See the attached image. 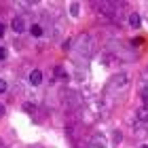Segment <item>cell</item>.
Wrapping results in <instances>:
<instances>
[{
    "mask_svg": "<svg viewBox=\"0 0 148 148\" xmlns=\"http://www.w3.org/2000/svg\"><path fill=\"white\" fill-rule=\"evenodd\" d=\"M93 142H95V146H102V144H104V140H102V138H99V136H97L95 140H93Z\"/></svg>",
    "mask_w": 148,
    "mask_h": 148,
    "instance_id": "cell-13",
    "label": "cell"
},
{
    "mask_svg": "<svg viewBox=\"0 0 148 148\" xmlns=\"http://www.w3.org/2000/svg\"><path fill=\"white\" fill-rule=\"evenodd\" d=\"M0 59H6V49L4 47H0Z\"/></svg>",
    "mask_w": 148,
    "mask_h": 148,
    "instance_id": "cell-12",
    "label": "cell"
},
{
    "mask_svg": "<svg viewBox=\"0 0 148 148\" xmlns=\"http://www.w3.org/2000/svg\"><path fill=\"white\" fill-rule=\"evenodd\" d=\"M30 34L34 36V38H40V36H42V25L34 23V25H32V28H30Z\"/></svg>",
    "mask_w": 148,
    "mask_h": 148,
    "instance_id": "cell-6",
    "label": "cell"
},
{
    "mask_svg": "<svg viewBox=\"0 0 148 148\" xmlns=\"http://www.w3.org/2000/svg\"><path fill=\"white\" fill-rule=\"evenodd\" d=\"M11 28H13V32L21 34V32H25V21H23L21 17H13V21H11Z\"/></svg>",
    "mask_w": 148,
    "mask_h": 148,
    "instance_id": "cell-1",
    "label": "cell"
},
{
    "mask_svg": "<svg viewBox=\"0 0 148 148\" xmlns=\"http://www.w3.org/2000/svg\"><path fill=\"white\" fill-rule=\"evenodd\" d=\"M121 138H123V136H121V131H114V142H119Z\"/></svg>",
    "mask_w": 148,
    "mask_h": 148,
    "instance_id": "cell-14",
    "label": "cell"
},
{
    "mask_svg": "<svg viewBox=\"0 0 148 148\" xmlns=\"http://www.w3.org/2000/svg\"><path fill=\"white\" fill-rule=\"evenodd\" d=\"M140 95H142V102L148 104V89H142V91H140Z\"/></svg>",
    "mask_w": 148,
    "mask_h": 148,
    "instance_id": "cell-10",
    "label": "cell"
},
{
    "mask_svg": "<svg viewBox=\"0 0 148 148\" xmlns=\"http://www.w3.org/2000/svg\"><path fill=\"white\" fill-rule=\"evenodd\" d=\"M140 148H148V146H146V144H142V146H140Z\"/></svg>",
    "mask_w": 148,
    "mask_h": 148,
    "instance_id": "cell-17",
    "label": "cell"
},
{
    "mask_svg": "<svg viewBox=\"0 0 148 148\" xmlns=\"http://www.w3.org/2000/svg\"><path fill=\"white\" fill-rule=\"evenodd\" d=\"M4 30H6V28H4V23H0V38L4 36Z\"/></svg>",
    "mask_w": 148,
    "mask_h": 148,
    "instance_id": "cell-15",
    "label": "cell"
},
{
    "mask_svg": "<svg viewBox=\"0 0 148 148\" xmlns=\"http://www.w3.org/2000/svg\"><path fill=\"white\" fill-rule=\"evenodd\" d=\"M30 83L34 87H38L40 83H42V72H40V70H32L30 72Z\"/></svg>",
    "mask_w": 148,
    "mask_h": 148,
    "instance_id": "cell-2",
    "label": "cell"
},
{
    "mask_svg": "<svg viewBox=\"0 0 148 148\" xmlns=\"http://www.w3.org/2000/svg\"><path fill=\"white\" fill-rule=\"evenodd\" d=\"M68 11H70V15H72V17H78V13H80V4H78V2H70V4H68Z\"/></svg>",
    "mask_w": 148,
    "mask_h": 148,
    "instance_id": "cell-5",
    "label": "cell"
},
{
    "mask_svg": "<svg viewBox=\"0 0 148 148\" xmlns=\"http://www.w3.org/2000/svg\"><path fill=\"white\" fill-rule=\"evenodd\" d=\"M6 89H9V83H6L4 78H0V95H2V93H4Z\"/></svg>",
    "mask_w": 148,
    "mask_h": 148,
    "instance_id": "cell-9",
    "label": "cell"
},
{
    "mask_svg": "<svg viewBox=\"0 0 148 148\" xmlns=\"http://www.w3.org/2000/svg\"><path fill=\"white\" fill-rule=\"evenodd\" d=\"M23 110L25 112H34V106H32V104H23Z\"/></svg>",
    "mask_w": 148,
    "mask_h": 148,
    "instance_id": "cell-11",
    "label": "cell"
},
{
    "mask_svg": "<svg viewBox=\"0 0 148 148\" xmlns=\"http://www.w3.org/2000/svg\"><path fill=\"white\" fill-rule=\"evenodd\" d=\"M136 116H138V121L146 123V121H148V106H140L138 112H136Z\"/></svg>",
    "mask_w": 148,
    "mask_h": 148,
    "instance_id": "cell-3",
    "label": "cell"
},
{
    "mask_svg": "<svg viewBox=\"0 0 148 148\" xmlns=\"http://www.w3.org/2000/svg\"><path fill=\"white\" fill-rule=\"evenodd\" d=\"M4 112H6V108H4L2 104H0V116H4Z\"/></svg>",
    "mask_w": 148,
    "mask_h": 148,
    "instance_id": "cell-16",
    "label": "cell"
},
{
    "mask_svg": "<svg viewBox=\"0 0 148 148\" xmlns=\"http://www.w3.org/2000/svg\"><path fill=\"white\" fill-rule=\"evenodd\" d=\"M127 83V74H121V76H114V85L116 87H123Z\"/></svg>",
    "mask_w": 148,
    "mask_h": 148,
    "instance_id": "cell-8",
    "label": "cell"
},
{
    "mask_svg": "<svg viewBox=\"0 0 148 148\" xmlns=\"http://www.w3.org/2000/svg\"><path fill=\"white\" fill-rule=\"evenodd\" d=\"M129 23H131V28H140V25H142V17H140L138 15V13H131V15H129Z\"/></svg>",
    "mask_w": 148,
    "mask_h": 148,
    "instance_id": "cell-4",
    "label": "cell"
},
{
    "mask_svg": "<svg viewBox=\"0 0 148 148\" xmlns=\"http://www.w3.org/2000/svg\"><path fill=\"white\" fill-rule=\"evenodd\" d=\"M102 64H104V66H112V64H114V55L104 53V55H102Z\"/></svg>",
    "mask_w": 148,
    "mask_h": 148,
    "instance_id": "cell-7",
    "label": "cell"
}]
</instances>
